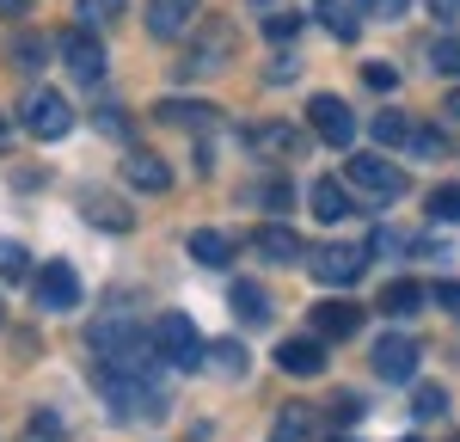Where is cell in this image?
Returning <instances> with one entry per match:
<instances>
[{"instance_id": "obj_1", "label": "cell", "mask_w": 460, "mask_h": 442, "mask_svg": "<svg viewBox=\"0 0 460 442\" xmlns=\"http://www.w3.org/2000/svg\"><path fill=\"white\" fill-rule=\"evenodd\" d=\"M86 344L99 357V375H136V368H154L160 350H154V332L136 326V314H99L86 326Z\"/></svg>"}, {"instance_id": "obj_2", "label": "cell", "mask_w": 460, "mask_h": 442, "mask_svg": "<svg viewBox=\"0 0 460 442\" xmlns=\"http://www.w3.org/2000/svg\"><path fill=\"white\" fill-rule=\"evenodd\" d=\"M234 56H240V25L234 19H197L190 31H184V56H178V80H209V74L234 68Z\"/></svg>"}, {"instance_id": "obj_3", "label": "cell", "mask_w": 460, "mask_h": 442, "mask_svg": "<svg viewBox=\"0 0 460 442\" xmlns=\"http://www.w3.org/2000/svg\"><path fill=\"white\" fill-rule=\"evenodd\" d=\"M105 393L111 405H117V418H166V387H154L147 381V368H136V375H105Z\"/></svg>"}, {"instance_id": "obj_4", "label": "cell", "mask_w": 460, "mask_h": 442, "mask_svg": "<svg viewBox=\"0 0 460 442\" xmlns=\"http://www.w3.org/2000/svg\"><path fill=\"white\" fill-rule=\"evenodd\" d=\"M154 350H160V363L172 368H203V338H197V326H190V314H160L154 320Z\"/></svg>"}, {"instance_id": "obj_5", "label": "cell", "mask_w": 460, "mask_h": 442, "mask_svg": "<svg viewBox=\"0 0 460 442\" xmlns=\"http://www.w3.org/2000/svg\"><path fill=\"white\" fill-rule=\"evenodd\" d=\"M19 117H25V129H31L37 142H62L74 129V110L62 93H49V86H31L25 99H19Z\"/></svg>"}, {"instance_id": "obj_6", "label": "cell", "mask_w": 460, "mask_h": 442, "mask_svg": "<svg viewBox=\"0 0 460 442\" xmlns=\"http://www.w3.org/2000/svg\"><path fill=\"white\" fill-rule=\"evenodd\" d=\"M344 179H350L356 190H368L375 203H399V197H405V172L387 166L381 154H356L350 166H344Z\"/></svg>"}, {"instance_id": "obj_7", "label": "cell", "mask_w": 460, "mask_h": 442, "mask_svg": "<svg viewBox=\"0 0 460 442\" xmlns=\"http://www.w3.org/2000/svg\"><path fill=\"white\" fill-rule=\"evenodd\" d=\"M362 264H368V246H319V252H307V270L325 289H350L362 277Z\"/></svg>"}, {"instance_id": "obj_8", "label": "cell", "mask_w": 460, "mask_h": 442, "mask_svg": "<svg viewBox=\"0 0 460 442\" xmlns=\"http://www.w3.org/2000/svg\"><path fill=\"white\" fill-rule=\"evenodd\" d=\"M307 117H314V136L325 147H350L356 142V110L344 99H332V93H314L307 99Z\"/></svg>"}, {"instance_id": "obj_9", "label": "cell", "mask_w": 460, "mask_h": 442, "mask_svg": "<svg viewBox=\"0 0 460 442\" xmlns=\"http://www.w3.org/2000/svg\"><path fill=\"white\" fill-rule=\"evenodd\" d=\"M31 295H37V307L43 314H68L74 301H80V277H74V264H37V283H31Z\"/></svg>"}, {"instance_id": "obj_10", "label": "cell", "mask_w": 460, "mask_h": 442, "mask_svg": "<svg viewBox=\"0 0 460 442\" xmlns=\"http://www.w3.org/2000/svg\"><path fill=\"white\" fill-rule=\"evenodd\" d=\"M62 62H68V74L80 86H99V80H105V43L93 31H68L62 37Z\"/></svg>"}, {"instance_id": "obj_11", "label": "cell", "mask_w": 460, "mask_h": 442, "mask_svg": "<svg viewBox=\"0 0 460 442\" xmlns=\"http://www.w3.org/2000/svg\"><path fill=\"white\" fill-rule=\"evenodd\" d=\"M375 375L381 381H411V368H418V338H405V332H387L381 344H375Z\"/></svg>"}, {"instance_id": "obj_12", "label": "cell", "mask_w": 460, "mask_h": 442, "mask_svg": "<svg viewBox=\"0 0 460 442\" xmlns=\"http://www.w3.org/2000/svg\"><path fill=\"white\" fill-rule=\"evenodd\" d=\"M123 179H129V190H147V197H160V190H172V166H166L154 147H129V160H123Z\"/></svg>"}, {"instance_id": "obj_13", "label": "cell", "mask_w": 460, "mask_h": 442, "mask_svg": "<svg viewBox=\"0 0 460 442\" xmlns=\"http://www.w3.org/2000/svg\"><path fill=\"white\" fill-rule=\"evenodd\" d=\"M246 147L258 160H295V154H301V129H295V123H252Z\"/></svg>"}, {"instance_id": "obj_14", "label": "cell", "mask_w": 460, "mask_h": 442, "mask_svg": "<svg viewBox=\"0 0 460 442\" xmlns=\"http://www.w3.org/2000/svg\"><path fill=\"white\" fill-rule=\"evenodd\" d=\"M197 6L203 0H147V31L160 37V43H172V37H184L197 25Z\"/></svg>"}, {"instance_id": "obj_15", "label": "cell", "mask_w": 460, "mask_h": 442, "mask_svg": "<svg viewBox=\"0 0 460 442\" xmlns=\"http://www.w3.org/2000/svg\"><path fill=\"white\" fill-rule=\"evenodd\" d=\"M252 246H258V258H270V264H295V258H307L301 234H295V227H283V221H264V227L252 234Z\"/></svg>"}, {"instance_id": "obj_16", "label": "cell", "mask_w": 460, "mask_h": 442, "mask_svg": "<svg viewBox=\"0 0 460 442\" xmlns=\"http://www.w3.org/2000/svg\"><path fill=\"white\" fill-rule=\"evenodd\" d=\"M80 216L99 221V227H111V234H129V227H136L129 203H117L111 190H80Z\"/></svg>"}, {"instance_id": "obj_17", "label": "cell", "mask_w": 460, "mask_h": 442, "mask_svg": "<svg viewBox=\"0 0 460 442\" xmlns=\"http://www.w3.org/2000/svg\"><path fill=\"white\" fill-rule=\"evenodd\" d=\"M154 117H160V123H172V129H215V117H221V110L203 105V99H160Z\"/></svg>"}, {"instance_id": "obj_18", "label": "cell", "mask_w": 460, "mask_h": 442, "mask_svg": "<svg viewBox=\"0 0 460 442\" xmlns=\"http://www.w3.org/2000/svg\"><path fill=\"white\" fill-rule=\"evenodd\" d=\"M356 326H362V307H356V301H319V307H314V332H319V338H332V344L350 338Z\"/></svg>"}, {"instance_id": "obj_19", "label": "cell", "mask_w": 460, "mask_h": 442, "mask_svg": "<svg viewBox=\"0 0 460 442\" xmlns=\"http://www.w3.org/2000/svg\"><path fill=\"white\" fill-rule=\"evenodd\" d=\"M314 216L325 221V227L350 221V216H356V203H350V184H332V179H319V184H314Z\"/></svg>"}, {"instance_id": "obj_20", "label": "cell", "mask_w": 460, "mask_h": 442, "mask_svg": "<svg viewBox=\"0 0 460 442\" xmlns=\"http://www.w3.org/2000/svg\"><path fill=\"white\" fill-rule=\"evenodd\" d=\"M277 363H283V375H301V381H307V375L325 368V350H319L314 338H288L283 350H277Z\"/></svg>"}, {"instance_id": "obj_21", "label": "cell", "mask_w": 460, "mask_h": 442, "mask_svg": "<svg viewBox=\"0 0 460 442\" xmlns=\"http://www.w3.org/2000/svg\"><path fill=\"white\" fill-rule=\"evenodd\" d=\"M368 136L381 147H411V136H418V123L405 117V110H381L375 123H368Z\"/></svg>"}, {"instance_id": "obj_22", "label": "cell", "mask_w": 460, "mask_h": 442, "mask_svg": "<svg viewBox=\"0 0 460 442\" xmlns=\"http://www.w3.org/2000/svg\"><path fill=\"white\" fill-rule=\"evenodd\" d=\"M227 301H234V314H240L246 326H264V320H270V295L258 289V283H246V277L234 283V295H227Z\"/></svg>"}, {"instance_id": "obj_23", "label": "cell", "mask_w": 460, "mask_h": 442, "mask_svg": "<svg viewBox=\"0 0 460 442\" xmlns=\"http://www.w3.org/2000/svg\"><path fill=\"white\" fill-rule=\"evenodd\" d=\"M418 307H429L424 283H387V289H381V314H399V320H405V314H418Z\"/></svg>"}, {"instance_id": "obj_24", "label": "cell", "mask_w": 460, "mask_h": 442, "mask_svg": "<svg viewBox=\"0 0 460 442\" xmlns=\"http://www.w3.org/2000/svg\"><path fill=\"white\" fill-rule=\"evenodd\" d=\"M190 258L209 264V270H221V264H234V246H227L221 234H209V227H197V234H190Z\"/></svg>"}, {"instance_id": "obj_25", "label": "cell", "mask_w": 460, "mask_h": 442, "mask_svg": "<svg viewBox=\"0 0 460 442\" xmlns=\"http://www.w3.org/2000/svg\"><path fill=\"white\" fill-rule=\"evenodd\" d=\"M307 437H314V405H283L277 442H307Z\"/></svg>"}, {"instance_id": "obj_26", "label": "cell", "mask_w": 460, "mask_h": 442, "mask_svg": "<svg viewBox=\"0 0 460 442\" xmlns=\"http://www.w3.org/2000/svg\"><path fill=\"white\" fill-rule=\"evenodd\" d=\"M429 74L460 80V37H436V43H429Z\"/></svg>"}, {"instance_id": "obj_27", "label": "cell", "mask_w": 460, "mask_h": 442, "mask_svg": "<svg viewBox=\"0 0 460 442\" xmlns=\"http://www.w3.org/2000/svg\"><path fill=\"white\" fill-rule=\"evenodd\" d=\"M25 270H31V252L19 240H0V283H19Z\"/></svg>"}, {"instance_id": "obj_28", "label": "cell", "mask_w": 460, "mask_h": 442, "mask_svg": "<svg viewBox=\"0 0 460 442\" xmlns=\"http://www.w3.org/2000/svg\"><path fill=\"white\" fill-rule=\"evenodd\" d=\"M411 418H448V387H418L411 393Z\"/></svg>"}, {"instance_id": "obj_29", "label": "cell", "mask_w": 460, "mask_h": 442, "mask_svg": "<svg viewBox=\"0 0 460 442\" xmlns=\"http://www.w3.org/2000/svg\"><path fill=\"white\" fill-rule=\"evenodd\" d=\"M429 221H460V184L429 190Z\"/></svg>"}, {"instance_id": "obj_30", "label": "cell", "mask_w": 460, "mask_h": 442, "mask_svg": "<svg viewBox=\"0 0 460 442\" xmlns=\"http://www.w3.org/2000/svg\"><path fill=\"white\" fill-rule=\"evenodd\" d=\"M123 6H129V0H80L74 13H80L86 25H111V19H123Z\"/></svg>"}, {"instance_id": "obj_31", "label": "cell", "mask_w": 460, "mask_h": 442, "mask_svg": "<svg viewBox=\"0 0 460 442\" xmlns=\"http://www.w3.org/2000/svg\"><path fill=\"white\" fill-rule=\"evenodd\" d=\"M209 357H215V363H221V375H234V381H240V375H246V350H240V344H234V338H227V344H215Z\"/></svg>"}, {"instance_id": "obj_32", "label": "cell", "mask_w": 460, "mask_h": 442, "mask_svg": "<svg viewBox=\"0 0 460 442\" xmlns=\"http://www.w3.org/2000/svg\"><path fill=\"white\" fill-rule=\"evenodd\" d=\"M362 80H368L375 93H393V86H399V74H393L387 62H368V68H362Z\"/></svg>"}, {"instance_id": "obj_33", "label": "cell", "mask_w": 460, "mask_h": 442, "mask_svg": "<svg viewBox=\"0 0 460 442\" xmlns=\"http://www.w3.org/2000/svg\"><path fill=\"white\" fill-rule=\"evenodd\" d=\"M356 418H362V400L356 393H338L332 400V424H356Z\"/></svg>"}, {"instance_id": "obj_34", "label": "cell", "mask_w": 460, "mask_h": 442, "mask_svg": "<svg viewBox=\"0 0 460 442\" xmlns=\"http://www.w3.org/2000/svg\"><path fill=\"white\" fill-rule=\"evenodd\" d=\"M356 6H362L368 19H399V13H405L411 0H356Z\"/></svg>"}, {"instance_id": "obj_35", "label": "cell", "mask_w": 460, "mask_h": 442, "mask_svg": "<svg viewBox=\"0 0 460 442\" xmlns=\"http://www.w3.org/2000/svg\"><path fill=\"white\" fill-rule=\"evenodd\" d=\"M295 25H301V19H295V13H270V19H264V37H295Z\"/></svg>"}, {"instance_id": "obj_36", "label": "cell", "mask_w": 460, "mask_h": 442, "mask_svg": "<svg viewBox=\"0 0 460 442\" xmlns=\"http://www.w3.org/2000/svg\"><path fill=\"white\" fill-rule=\"evenodd\" d=\"M429 301H436V307H448V314H460V283H436Z\"/></svg>"}, {"instance_id": "obj_37", "label": "cell", "mask_w": 460, "mask_h": 442, "mask_svg": "<svg viewBox=\"0 0 460 442\" xmlns=\"http://www.w3.org/2000/svg\"><path fill=\"white\" fill-rule=\"evenodd\" d=\"M325 19H332V31L344 37V43H356V19H350V13H338V6H325Z\"/></svg>"}, {"instance_id": "obj_38", "label": "cell", "mask_w": 460, "mask_h": 442, "mask_svg": "<svg viewBox=\"0 0 460 442\" xmlns=\"http://www.w3.org/2000/svg\"><path fill=\"white\" fill-rule=\"evenodd\" d=\"M411 147H418V154H442V147H448V142H442L436 129H418V136H411Z\"/></svg>"}, {"instance_id": "obj_39", "label": "cell", "mask_w": 460, "mask_h": 442, "mask_svg": "<svg viewBox=\"0 0 460 442\" xmlns=\"http://www.w3.org/2000/svg\"><path fill=\"white\" fill-rule=\"evenodd\" d=\"M264 203H270V209H288V179L283 184H264Z\"/></svg>"}, {"instance_id": "obj_40", "label": "cell", "mask_w": 460, "mask_h": 442, "mask_svg": "<svg viewBox=\"0 0 460 442\" xmlns=\"http://www.w3.org/2000/svg\"><path fill=\"white\" fill-rule=\"evenodd\" d=\"M295 74H301L295 62H270V74H264V80H270V86H283V80H295Z\"/></svg>"}, {"instance_id": "obj_41", "label": "cell", "mask_w": 460, "mask_h": 442, "mask_svg": "<svg viewBox=\"0 0 460 442\" xmlns=\"http://www.w3.org/2000/svg\"><path fill=\"white\" fill-rule=\"evenodd\" d=\"M429 19H460V0H429Z\"/></svg>"}, {"instance_id": "obj_42", "label": "cell", "mask_w": 460, "mask_h": 442, "mask_svg": "<svg viewBox=\"0 0 460 442\" xmlns=\"http://www.w3.org/2000/svg\"><path fill=\"white\" fill-rule=\"evenodd\" d=\"M25 6H31V0H0V19H19Z\"/></svg>"}, {"instance_id": "obj_43", "label": "cell", "mask_w": 460, "mask_h": 442, "mask_svg": "<svg viewBox=\"0 0 460 442\" xmlns=\"http://www.w3.org/2000/svg\"><path fill=\"white\" fill-rule=\"evenodd\" d=\"M448 117H460V86H455V93H448Z\"/></svg>"}, {"instance_id": "obj_44", "label": "cell", "mask_w": 460, "mask_h": 442, "mask_svg": "<svg viewBox=\"0 0 460 442\" xmlns=\"http://www.w3.org/2000/svg\"><path fill=\"white\" fill-rule=\"evenodd\" d=\"M6 142H13V123H6V117H0V147H6Z\"/></svg>"}, {"instance_id": "obj_45", "label": "cell", "mask_w": 460, "mask_h": 442, "mask_svg": "<svg viewBox=\"0 0 460 442\" xmlns=\"http://www.w3.org/2000/svg\"><path fill=\"white\" fill-rule=\"evenodd\" d=\"M399 442H418V437H399Z\"/></svg>"}, {"instance_id": "obj_46", "label": "cell", "mask_w": 460, "mask_h": 442, "mask_svg": "<svg viewBox=\"0 0 460 442\" xmlns=\"http://www.w3.org/2000/svg\"><path fill=\"white\" fill-rule=\"evenodd\" d=\"M0 320H6V307H0Z\"/></svg>"}, {"instance_id": "obj_47", "label": "cell", "mask_w": 460, "mask_h": 442, "mask_svg": "<svg viewBox=\"0 0 460 442\" xmlns=\"http://www.w3.org/2000/svg\"><path fill=\"white\" fill-rule=\"evenodd\" d=\"M325 6H332V0H325Z\"/></svg>"}]
</instances>
